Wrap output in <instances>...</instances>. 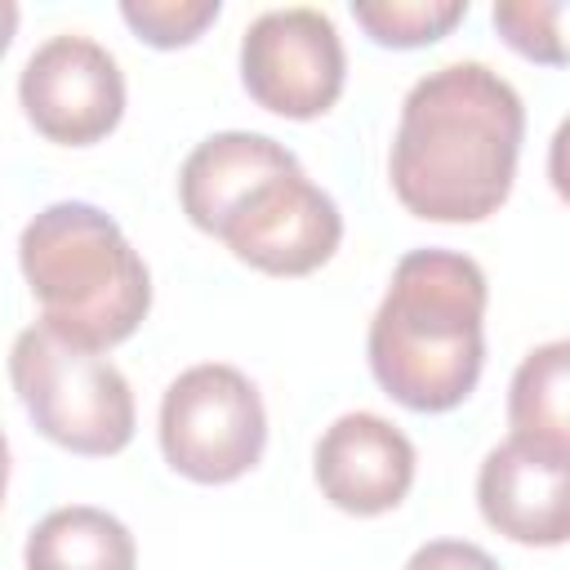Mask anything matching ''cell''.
Returning <instances> with one entry per match:
<instances>
[{
	"mask_svg": "<svg viewBox=\"0 0 570 570\" xmlns=\"http://www.w3.org/2000/svg\"><path fill=\"white\" fill-rule=\"evenodd\" d=\"M405 570H499V561L468 539H432L410 552Z\"/></svg>",
	"mask_w": 570,
	"mask_h": 570,
	"instance_id": "cell-17",
	"label": "cell"
},
{
	"mask_svg": "<svg viewBox=\"0 0 570 570\" xmlns=\"http://www.w3.org/2000/svg\"><path fill=\"white\" fill-rule=\"evenodd\" d=\"M525 138L521 94L485 62H445L401 102L387 178L396 200L428 223L490 218L517 178Z\"/></svg>",
	"mask_w": 570,
	"mask_h": 570,
	"instance_id": "cell-1",
	"label": "cell"
},
{
	"mask_svg": "<svg viewBox=\"0 0 570 570\" xmlns=\"http://www.w3.org/2000/svg\"><path fill=\"white\" fill-rule=\"evenodd\" d=\"M267 445V410L258 387L223 361L183 370L160 396V454L196 485L240 481Z\"/></svg>",
	"mask_w": 570,
	"mask_h": 570,
	"instance_id": "cell-5",
	"label": "cell"
},
{
	"mask_svg": "<svg viewBox=\"0 0 570 570\" xmlns=\"http://www.w3.org/2000/svg\"><path fill=\"white\" fill-rule=\"evenodd\" d=\"M347 80V53L325 9L289 4L258 13L240 36L245 94L285 120L325 116Z\"/></svg>",
	"mask_w": 570,
	"mask_h": 570,
	"instance_id": "cell-6",
	"label": "cell"
},
{
	"mask_svg": "<svg viewBox=\"0 0 570 570\" xmlns=\"http://www.w3.org/2000/svg\"><path fill=\"white\" fill-rule=\"evenodd\" d=\"M508 428L512 436L570 445V343L552 338L517 365L508 383Z\"/></svg>",
	"mask_w": 570,
	"mask_h": 570,
	"instance_id": "cell-13",
	"label": "cell"
},
{
	"mask_svg": "<svg viewBox=\"0 0 570 570\" xmlns=\"http://www.w3.org/2000/svg\"><path fill=\"white\" fill-rule=\"evenodd\" d=\"M13 31H18V4L13 0H0V53L9 49Z\"/></svg>",
	"mask_w": 570,
	"mask_h": 570,
	"instance_id": "cell-18",
	"label": "cell"
},
{
	"mask_svg": "<svg viewBox=\"0 0 570 570\" xmlns=\"http://www.w3.org/2000/svg\"><path fill=\"white\" fill-rule=\"evenodd\" d=\"M561 22H566V4L561 0H503V4H494L499 36L517 53H525L534 62H548V67L566 62Z\"/></svg>",
	"mask_w": 570,
	"mask_h": 570,
	"instance_id": "cell-15",
	"label": "cell"
},
{
	"mask_svg": "<svg viewBox=\"0 0 570 570\" xmlns=\"http://www.w3.org/2000/svg\"><path fill=\"white\" fill-rule=\"evenodd\" d=\"M485 303L476 258L441 245L401 254L365 338L379 387L419 414L463 405L485 365Z\"/></svg>",
	"mask_w": 570,
	"mask_h": 570,
	"instance_id": "cell-2",
	"label": "cell"
},
{
	"mask_svg": "<svg viewBox=\"0 0 570 570\" xmlns=\"http://www.w3.org/2000/svg\"><path fill=\"white\" fill-rule=\"evenodd\" d=\"M45 325L89 352L125 343L151 312V272L120 223L89 200L45 205L18 236Z\"/></svg>",
	"mask_w": 570,
	"mask_h": 570,
	"instance_id": "cell-3",
	"label": "cell"
},
{
	"mask_svg": "<svg viewBox=\"0 0 570 570\" xmlns=\"http://www.w3.org/2000/svg\"><path fill=\"white\" fill-rule=\"evenodd\" d=\"M218 13V0H120V18L134 27L138 40L156 49L191 45Z\"/></svg>",
	"mask_w": 570,
	"mask_h": 570,
	"instance_id": "cell-16",
	"label": "cell"
},
{
	"mask_svg": "<svg viewBox=\"0 0 570 570\" xmlns=\"http://www.w3.org/2000/svg\"><path fill=\"white\" fill-rule=\"evenodd\" d=\"M240 263L267 276H307L334 258L343 240V214L303 165L258 178L214 232Z\"/></svg>",
	"mask_w": 570,
	"mask_h": 570,
	"instance_id": "cell-7",
	"label": "cell"
},
{
	"mask_svg": "<svg viewBox=\"0 0 570 570\" xmlns=\"http://www.w3.org/2000/svg\"><path fill=\"white\" fill-rule=\"evenodd\" d=\"M352 18L374 45L423 49L468 18V0H352Z\"/></svg>",
	"mask_w": 570,
	"mask_h": 570,
	"instance_id": "cell-14",
	"label": "cell"
},
{
	"mask_svg": "<svg viewBox=\"0 0 570 570\" xmlns=\"http://www.w3.org/2000/svg\"><path fill=\"white\" fill-rule=\"evenodd\" d=\"M9 379L36 432H45L53 445L85 459H107L134 441L138 414L125 374L107 356L53 334L45 321L13 338Z\"/></svg>",
	"mask_w": 570,
	"mask_h": 570,
	"instance_id": "cell-4",
	"label": "cell"
},
{
	"mask_svg": "<svg viewBox=\"0 0 570 570\" xmlns=\"http://www.w3.org/2000/svg\"><path fill=\"white\" fill-rule=\"evenodd\" d=\"M18 102L49 142L89 147L102 142L125 116V71L94 36L58 31L22 62Z\"/></svg>",
	"mask_w": 570,
	"mask_h": 570,
	"instance_id": "cell-8",
	"label": "cell"
},
{
	"mask_svg": "<svg viewBox=\"0 0 570 570\" xmlns=\"http://www.w3.org/2000/svg\"><path fill=\"white\" fill-rule=\"evenodd\" d=\"M476 503L503 539L561 548L570 534V445L508 436L481 459Z\"/></svg>",
	"mask_w": 570,
	"mask_h": 570,
	"instance_id": "cell-9",
	"label": "cell"
},
{
	"mask_svg": "<svg viewBox=\"0 0 570 570\" xmlns=\"http://www.w3.org/2000/svg\"><path fill=\"white\" fill-rule=\"evenodd\" d=\"M414 463L410 436L374 410L338 414L312 450V476L321 494L352 517L392 512L414 485Z\"/></svg>",
	"mask_w": 570,
	"mask_h": 570,
	"instance_id": "cell-10",
	"label": "cell"
},
{
	"mask_svg": "<svg viewBox=\"0 0 570 570\" xmlns=\"http://www.w3.org/2000/svg\"><path fill=\"white\" fill-rule=\"evenodd\" d=\"M298 165V156L254 129H223L209 134L205 142H196L178 169V200L183 214L191 218V227L200 232H218V223L227 218V209L267 174Z\"/></svg>",
	"mask_w": 570,
	"mask_h": 570,
	"instance_id": "cell-11",
	"label": "cell"
},
{
	"mask_svg": "<svg viewBox=\"0 0 570 570\" xmlns=\"http://www.w3.org/2000/svg\"><path fill=\"white\" fill-rule=\"evenodd\" d=\"M27 570H138V543L120 517L67 503L40 517L22 548Z\"/></svg>",
	"mask_w": 570,
	"mask_h": 570,
	"instance_id": "cell-12",
	"label": "cell"
},
{
	"mask_svg": "<svg viewBox=\"0 0 570 570\" xmlns=\"http://www.w3.org/2000/svg\"><path fill=\"white\" fill-rule=\"evenodd\" d=\"M4 485H9V441H4V428H0V503H4Z\"/></svg>",
	"mask_w": 570,
	"mask_h": 570,
	"instance_id": "cell-19",
	"label": "cell"
}]
</instances>
